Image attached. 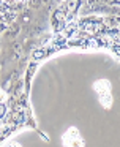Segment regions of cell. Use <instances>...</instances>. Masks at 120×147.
<instances>
[{
  "instance_id": "1",
  "label": "cell",
  "mask_w": 120,
  "mask_h": 147,
  "mask_svg": "<svg viewBox=\"0 0 120 147\" xmlns=\"http://www.w3.org/2000/svg\"><path fill=\"white\" fill-rule=\"evenodd\" d=\"M79 8V0H68V3H66V11L71 14H74Z\"/></svg>"
},
{
  "instance_id": "2",
  "label": "cell",
  "mask_w": 120,
  "mask_h": 147,
  "mask_svg": "<svg viewBox=\"0 0 120 147\" xmlns=\"http://www.w3.org/2000/svg\"><path fill=\"white\" fill-rule=\"evenodd\" d=\"M54 19H55L57 22H62V21H65V19H66V16L63 14V11H62V10H59V11H55V14H54Z\"/></svg>"
},
{
  "instance_id": "3",
  "label": "cell",
  "mask_w": 120,
  "mask_h": 147,
  "mask_svg": "<svg viewBox=\"0 0 120 147\" xmlns=\"http://www.w3.org/2000/svg\"><path fill=\"white\" fill-rule=\"evenodd\" d=\"M13 119H14V122H16L18 125L21 123L22 120H24V117H22V114H21V112H18V111L14 112V115H13Z\"/></svg>"
},
{
  "instance_id": "4",
  "label": "cell",
  "mask_w": 120,
  "mask_h": 147,
  "mask_svg": "<svg viewBox=\"0 0 120 147\" xmlns=\"http://www.w3.org/2000/svg\"><path fill=\"white\" fill-rule=\"evenodd\" d=\"M47 52H49L47 49H40V51H36V52H35V57H36V59H40V57H44V55H46Z\"/></svg>"
},
{
  "instance_id": "5",
  "label": "cell",
  "mask_w": 120,
  "mask_h": 147,
  "mask_svg": "<svg viewBox=\"0 0 120 147\" xmlns=\"http://www.w3.org/2000/svg\"><path fill=\"white\" fill-rule=\"evenodd\" d=\"M63 29H65V21L55 24V32H60V30H63Z\"/></svg>"
},
{
  "instance_id": "6",
  "label": "cell",
  "mask_w": 120,
  "mask_h": 147,
  "mask_svg": "<svg viewBox=\"0 0 120 147\" xmlns=\"http://www.w3.org/2000/svg\"><path fill=\"white\" fill-rule=\"evenodd\" d=\"M0 111H2V119H3V117H5V112H6V106L2 105V109H0Z\"/></svg>"
}]
</instances>
